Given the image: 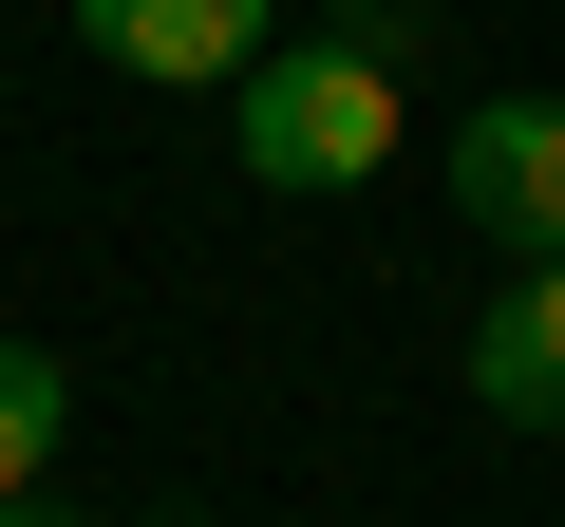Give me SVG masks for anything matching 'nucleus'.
<instances>
[{
  "instance_id": "39448f33",
  "label": "nucleus",
  "mask_w": 565,
  "mask_h": 527,
  "mask_svg": "<svg viewBox=\"0 0 565 527\" xmlns=\"http://www.w3.org/2000/svg\"><path fill=\"white\" fill-rule=\"evenodd\" d=\"M57 433H76V377L39 340H0V490H57Z\"/></svg>"
},
{
  "instance_id": "f03ea898",
  "label": "nucleus",
  "mask_w": 565,
  "mask_h": 527,
  "mask_svg": "<svg viewBox=\"0 0 565 527\" xmlns=\"http://www.w3.org/2000/svg\"><path fill=\"white\" fill-rule=\"evenodd\" d=\"M452 207L509 264H565V95H471L452 114Z\"/></svg>"
},
{
  "instance_id": "20e7f679",
  "label": "nucleus",
  "mask_w": 565,
  "mask_h": 527,
  "mask_svg": "<svg viewBox=\"0 0 565 527\" xmlns=\"http://www.w3.org/2000/svg\"><path fill=\"white\" fill-rule=\"evenodd\" d=\"M471 415H509V433H565V264H509V283L471 302Z\"/></svg>"
},
{
  "instance_id": "7ed1b4c3",
  "label": "nucleus",
  "mask_w": 565,
  "mask_h": 527,
  "mask_svg": "<svg viewBox=\"0 0 565 527\" xmlns=\"http://www.w3.org/2000/svg\"><path fill=\"white\" fill-rule=\"evenodd\" d=\"M76 39H95L114 76H151V95H226V76L282 39V0H76Z\"/></svg>"
},
{
  "instance_id": "0eeeda50",
  "label": "nucleus",
  "mask_w": 565,
  "mask_h": 527,
  "mask_svg": "<svg viewBox=\"0 0 565 527\" xmlns=\"http://www.w3.org/2000/svg\"><path fill=\"white\" fill-rule=\"evenodd\" d=\"M151 527H226V508H151Z\"/></svg>"
},
{
  "instance_id": "f257e3e1",
  "label": "nucleus",
  "mask_w": 565,
  "mask_h": 527,
  "mask_svg": "<svg viewBox=\"0 0 565 527\" xmlns=\"http://www.w3.org/2000/svg\"><path fill=\"white\" fill-rule=\"evenodd\" d=\"M396 132H415V95H396V57H359V39H264V57L226 76V151H245V189H282V207L377 189Z\"/></svg>"
},
{
  "instance_id": "423d86ee",
  "label": "nucleus",
  "mask_w": 565,
  "mask_h": 527,
  "mask_svg": "<svg viewBox=\"0 0 565 527\" xmlns=\"http://www.w3.org/2000/svg\"><path fill=\"white\" fill-rule=\"evenodd\" d=\"M0 527H95V508H57V490H0Z\"/></svg>"
}]
</instances>
